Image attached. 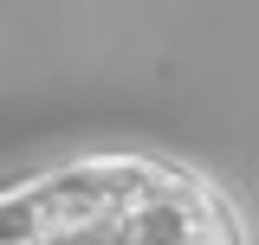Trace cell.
Returning a JSON list of instances; mask_svg holds the SVG:
<instances>
[{"instance_id": "obj_1", "label": "cell", "mask_w": 259, "mask_h": 245, "mask_svg": "<svg viewBox=\"0 0 259 245\" xmlns=\"http://www.w3.org/2000/svg\"><path fill=\"white\" fill-rule=\"evenodd\" d=\"M0 245H240V219L182 161L84 155L0 194Z\"/></svg>"}]
</instances>
